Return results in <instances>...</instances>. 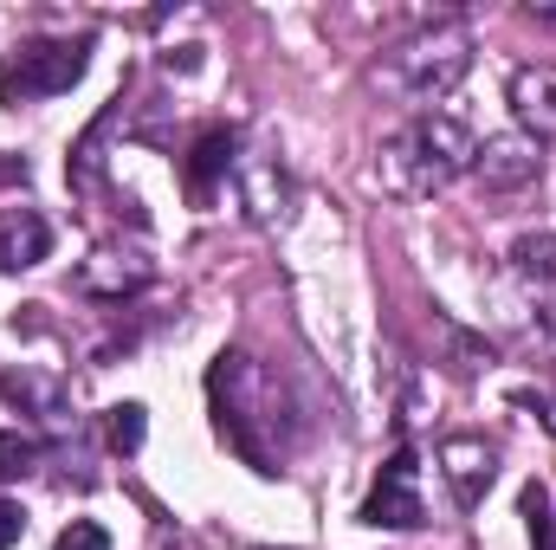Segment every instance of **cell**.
Returning a JSON list of instances; mask_svg holds the SVG:
<instances>
[{
    "label": "cell",
    "instance_id": "1",
    "mask_svg": "<svg viewBox=\"0 0 556 550\" xmlns=\"http://www.w3.org/2000/svg\"><path fill=\"white\" fill-rule=\"evenodd\" d=\"M466 65H472V33H466L459 20H440V26H427L420 39L395 46L389 85H402L415 104H440V98L466 78Z\"/></svg>",
    "mask_w": 556,
    "mask_h": 550
},
{
    "label": "cell",
    "instance_id": "2",
    "mask_svg": "<svg viewBox=\"0 0 556 550\" xmlns=\"http://www.w3.org/2000/svg\"><path fill=\"white\" fill-rule=\"evenodd\" d=\"M472 149H479V142L466 137V124H459L453 111H420L382 155H389V168H408L402 188H440V182H453V175L472 162Z\"/></svg>",
    "mask_w": 556,
    "mask_h": 550
},
{
    "label": "cell",
    "instance_id": "3",
    "mask_svg": "<svg viewBox=\"0 0 556 550\" xmlns=\"http://www.w3.org/2000/svg\"><path fill=\"white\" fill-rule=\"evenodd\" d=\"M91 65V39H39L20 46L13 59H0V104H33V98H59L85 78Z\"/></svg>",
    "mask_w": 556,
    "mask_h": 550
},
{
    "label": "cell",
    "instance_id": "4",
    "mask_svg": "<svg viewBox=\"0 0 556 550\" xmlns=\"http://www.w3.org/2000/svg\"><path fill=\"white\" fill-rule=\"evenodd\" d=\"M363 525H389V532H415V525H427V505H420V460L408 453V447L389 453L376 492L363 499Z\"/></svg>",
    "mask_w": 556,
    "mask_h": 550
},
{
    "label": "cell",
    "instance_id": "5",
    "mask_svg": "<svg viewBox=\"0 0 556 550\" xmlns=\"http://www.w3.org/2000/svg\"><path fill=\"white\" fill-rule=\"evenodd\" d=\"M440 466H446V479H453V499H459V512H479V499L492 492V447L485 440H446L440 447Z\"/></svg>",
    "mask_w": 556,
    "mask_h": 550
},
{
    "label": "cell",
    "instance_id": "6",
    "mask_svg": "<svg viewBox=\"0 0 556 550\" xmlns=\"http://www.w3.org/2000/svg\"><path fill=\"white\" fill-rule=\"evenodd\" d=\"M52 253V227L33 208H0V273H26Z\"/></svg>",
    "mask_w": 556,
    "mask_h": 550
},
{
    "label": "cell",
    "instance_id": "7",
    "mask_svg": "<svg viewBox=\"0 0 556 550\" xmlns=\"http://www.w3.org/2000/svg\"><path fill=\"white\" fill-rule=\"evenodd\" d=\"M472 168L485 175V188H525L544 168V155H538V142H525V137H492L472 149Z\"/></svg>",
    "mask_w": 556,
    "mask_h": 550
},
{
    "label": "cell",
    "instance_id": "8",
    "mask_svg": "<svg viewBox=\"0 0 556 550\" xmlns=\"http://www.w3.org/2000/svg\"><path fill=\"white\" fill-rule=\"evenodd\" d=\"M511 111L531 137H556V65H525L511 78Z\"/></svg>",
    "mask_w": 556,
    "mask_h": 550
},
{
    "label": "cell",
    "instance_id": "9",
    "mask_svg": "<svg viewBox=\"0 0 556 550\" xmlns=\"http://www.w3.org/2000/svg\"><path fill=\"white\" fill-rule=\"evenodd\" d=\"M227 168H233V130H207V137L194 142V155H188V195L207 201Z\"/></svg>",
    "mask_w": 556,
    "mask_h": 550
},
{
    "label": "cell",
    "instance_id": "10",
    "mask_svg": "<svg viewBox=\"0 0 556 550\" xmlns=\"http://www.w3.org/2000/svg\"><path fill=\"white\" fill-rule=\"evenodd\" d=\"M518 512H525L531 550H556V512H551V492H544V479H531V486L518 492Z\"/></svg>",
    "mask_w": 556,
    "mask_h": 550
},
{
    "label": "cell",
    "instance_id": "11",
    "mask_svg": "<svg viewBox=\"0 0 556 550\" xmlns=\"http://www.w3.org/2000/svg\"><path fill=\"white\" fill-rule=\"evenodd\" d=\"M511 266L525 278H544V285H556V234H525L518 247H511Z\"/></svg>",
    "mask_w": 556,
    "mask_h": 550
},
{
    "label": "cell",
    "instance_id": "12",
    "mask_svg": "<svg viewBox=\"0 0 556 550\" xmlns=\"http://www.w3.org/2000/svg\"><path fill=\"white\" fill-rule=\"evenodd\" d=\"M0 396H7V402H39L46 414H59V389H52V383H39V376H26V370L0 376Z\"/></svg>",
    "mask_w": 556,
    "mask_h": 550
},
{
    "label": "cell",
    "instance_id": "13",
    "mask_svg": "<svg viewBox=\"0 0 556 550\" xmlns=\"http://www.w3.org/2000/svg\"><path fill=\"white\" fill-rule=\"evenodd\" d=\"M33 460H39V447H33L26 434H0V486L26 479V473H33Z\"/></svg>",
    "mask_w": 556,
    "mask_h": 550
},
{
    "label": "cell",
    "instance_id": "14",
    "mask_svg": "<svg viewBox=\"0 0 556 550\" xmlns=\"http://www.w3.org/2000/svg\"><path fill=\"white\" fill-rule=\"evenodd\" d=\"M142 434H149L142 409H137V402H117V409H111V447H117V453H137Z\"/></svg>",
    "mask_w": 556,
    "mask_h": 550
},
{
    "label": "cell",
    "instance_id": "15",
    "mask_svg": "<svg viewBox=\"0 0 556 550\" xmlns=\"http://www.w3.org/2000/svg\"><path fill=\"white\" fill-rule=\"evenodd\" d=\"M52 550H111V538H104V525L78 518V525H65V532H59V545H52Z\"/></svg>",
    "mask_w": 556,
    "mask_h": 550
},
{
    "label": "cell",
    "instance_id": "16",
    "mask_svg": "<svg viewBox=\"0 0 556 550\" xmlns=\"http://www.w3.org/2000/svg\"><path fill=\"white\" fill-rule=\"evenodd\" d=\"M518 409H531L556 434V396H544V389H518Z\"/></svg>",
    "mask_w": 556,
    "mask_h": 550
},
{
    "label": "cell",
    "instance_id": "17",
    "mask_svg": "<svg viewBox=\"0 0 556 550\" xmlns=\"http://www.w3.org/2000/svg\"><path fill=\"white\" fill-rule=\"evenodd\" d=\"M20 532H26L20 505H7V499H0V550H13V545H20Z\"/></svg>",
    "mask_w": 556,
    "mask_h": 550
},
{
    "label": "cell",
    "instance_id": "18",
    "mask_svg": "<svg viewBox=\"0 0 556 550\" xmlns=\"http://www.w3.org/2000/svg\"><path fill=\"white\" fill-rule=\"evenodd\" d=\"M0 182H20V168H13V162H0Z\"/></svg>",
    "mask_w": 556,
    "mask_h": 550
}]
</instances>
